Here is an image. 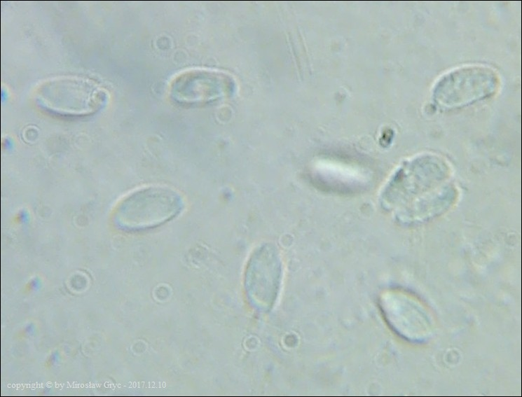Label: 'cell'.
Here are the masks:
<instances>
[{
	"mask_svg": "<svg viewBox=\"0 0 522 397\" xmlns=\"http://www.w3.org/2000/svg\"><path fill=\"white\" fill-rule=\"evenodd\" d=\"M183 207L181 196L174 190L150 186L126 196L116 207L115 225L122 229L153 227L177 216Z\"/></svg>",
	"mask_w": 522,
	"mask_h": 397,
	"instance_id": "6da1fadb",
	"label": "cell"
},
{
	"mask_svg": "<svg viewBox=\"0 0 522 397\" xmlns=\"http://www.w3.org/2000/svg\"><path fill=\"white\" fill-rule=\"evenodd\" d=\"M247 280L254 298L263 307L271 305L282 277V263L277 249L264 244L255 251L247 267Z\"/></svg>",
	"mask_w": 522,
	"mask_h": 397,
	"instance_id": "277c9868",
	"label": "cell"
},
{
	"mask_svg": "<svg viewBox=\"0 0 522 397\" xmlns=\"http://www.w3.org/2000/svg\"><path fill=\"white\" fill-rule=\"evenodd\" d=\"M415 299L399 290L385 292L380 298V307L390 327L406 340H423L430 321Z\"/></svg>",
	"mask_w": 522,
	"mask_h": 397,
	"instance_id": "3957f363",
	"label": "cell"
},
{
	"mask_svg": "<svg viewBox=\"0 0 522 397\" xmlns=\"http://www.w3.org/2000/svg\"><path fill=\"white\" fill-rule=\"evenodd\" d=\"M497 86V78L491 69L462 68L439 81L434 90V100L445 109L458 108L491 95Z\"/></svg>",
	"mask_w": 522,
	"mask_h": 397,
	"instance_id": "7a4b0ae2",
	"label": "cell"
}]
</instances>
